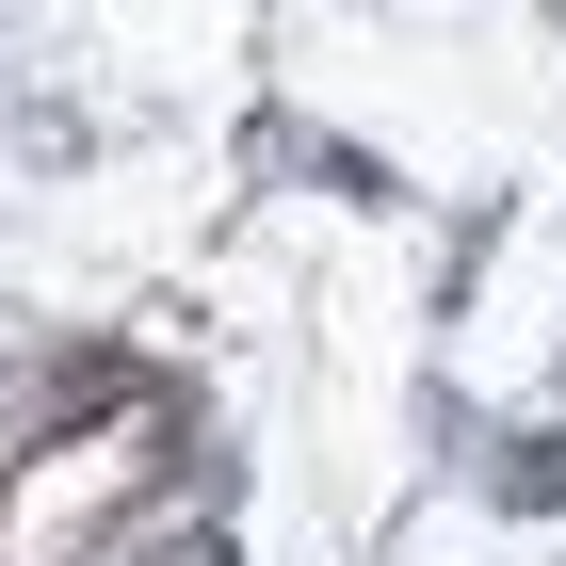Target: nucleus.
I'll return each mask as SVG.
<instances>
[{
  "mask_svg": "<svg viewBox=\"0 0 566 566\" xmlns=\"http://www.w3.org/2000/svg\"><path fill=\"white\" fill-rule=\"evenodd\" d=\"M502 502H518V518H551V502H566V421H534L518 453H502Z\"/></svg>",
  "mask_w": 566,
  "mask_h": 566,
  "instance_id": "1",
  "label": "nucleus"
}]
</instances>
